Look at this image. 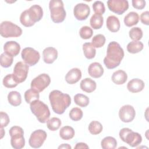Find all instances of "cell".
Segmentation results:
<instances>
[{
    "label": "cell",
    "mask_w": 149,
    "mask_h": 149,
    "mask_svg": "<svg viewBox=\"0 0 149 149\" xmlns=\"http://www.w3.org/2000/svg\"><path fill=\"white\" fill-rule=\"evenodd\" d=\"M124 57V51L119 43L112 41L109 43L107 50V55L104 59L105 66L112 69L118 66Z\"/></svg>",
    "instance_id": "cell-1"
},
{
    "label": "cell",
    "mask_w": 149,
    "mask_h": 149,
    "mask_svg": "<svg viewBox=\"0 0 149 149\" xmlns=\"http://www.w3.org/2000/svg\"><path fill=\"white\" fill-rule=\"evenodd\" d=\"M49 100L53 111L59 115L63 114L71 104L70 95L57 90L49 93Z\"/></svg>",
    "instance_id": "cell-2"
},
{
    "label": "cell",
    "mask_w": 149,
    "mask_h": 149,
    "mask_svg": "<svg viewBox=\"0 0 149 149\" xmlns=\"http://www.w3.org/2000/svg\"><path fill=\"white\" fill-rule=\"evenodd\" d=\"M30 107L31 112L40 123H44L47 122L50 116V111L47 105L42 101L37 100L30 103Z\"/></svg>",
    "instance_id": "cell-3"
},
{
    "label": "cell",
    "mask_w": 149,
    "mask_h": 149,
    "mask_svg": "<svg viewBox=\"0 0 149 149\" xmlns=\"http://www.w3.org/2000/svg\"><path fill=\"white\" fill-rule=\"evenodd\" d=\"M51 18L55 23L62 22L66 16L64 5L61 0H51L49 3Z\"/></svg>",
    "instance_id": "cell-4"
},
{
    "label": "cell",
    "mask_w": 149,
    "mask_h": 149,
    "mask_svg": "<svg viewBox=\"0 0 149 149\" xmlns=\"http://www.w3.org/2000/svg\"><path fill=\"white\" fill-rule=\"evenodd\" d=\"M119 135L123 142L132 147L138 146L142 141V137L139 133L134 132L127 127L122 128L120 130Z\"/></svg>",
    "instance_id": "cell-5"
},
{
    "label": "cell",
    "mask_w": 149,
    "mask_h": 149,
    "mask_svg": "<svg viewBox=\"0 0 149 149\" xmlns=\"http://www.w3.org/2000/svg\"><path fill=\"white\" fill-rule=\"evenodd\" d=\"M10 136V144L15 149H21L25 146V139L24 137V131L23 129L18 126H12L9 131Z\"/></svg>",
    "instance_id": "cell-6"
},
{
    "label": "cell",
    "mask_w": 149,
    "mask_h": 149,
    "mask_svg": "<svg viewBox=\"0 0 149 149\" xmlns=\"http://www.w3.org/2000/svg\"><path fill=\"white\" fill-rule=\"evenodd\" d=\"M0 34L4 38L18 37L22 34V30L10 21H3L0 25Z\"/></svg>",
    "instance_id": "cell-7"
},
{
    "label": "cell",
    "mask_w": 149,
    "mask_h": 149,
    "mask_svg": "<svg viewBox=\"0 0 149 149\" xmlns=\"http://www.w3.org/2000/svg\"><path fill=\"white\" fill-rule=\"evenodd\" d=\"M22 58L24 62L29 66L35 65L40 60V53L31 47L24 48L21 52Z\"/></svg>",
    "instance_id": "cell-8"
},
{
    "label": "cell",
    "mask_w": 149,
    "mask_h": 149,
    "mask_svg": "<svg viewBox=\"0 0 149 149\" xmlns=\"http://www.w3.org/2000/svg\"><path fill=\"white\" fill-rule=\"evenodd\" d=\"M51 83V78L48 74L42 73L33 79L31 82V88L38 93L42 92Z\"/></svg>",
    "instance_id": "cell-9"
},
{
    "label": "cell",
    "mask_w": 149,
    "mask_h": 149,
    "mask_svg": "<svg viewBox=\"0 0 149 149\" xmlns=\"http://www.w3.org/2000/svg\"><path fill=\"white\" fill-rule=\"evenodd\" d=\"M47 137V134L45 131L42 129L36 130L31 134L29 140V144L32 148H40L44 143Z\"/></svg>",
    "instance_id": "cell-10"
},
{
    "label": "cell",
    "mask_w": 149,
    "mask_h": 149,
    "mask_svg": "<svg viewBox=\"0 0 149 149\" xmlns=\"http://www.w3.org/2000/svg\"><path fill=\"white\" fill-rule=\"evenodd\" d=\"M29 65L23 62H18L13 68V76L16 81L19 83L24 81L29 72Z\"/></svg>",
    "instance_id": "cell-11"
},
{
    "label": "cell",
    "mask_w": 149,
    "mask_h": 149,
    "mask_svg": "<svg viewBox=\"0 0 149 149\" xmlns=\"http://www.w3.org/2000/svg\"><path fill=\"white\" fill-rule=\"evenodd\" d=\"M108 9L118 15H122L129 8L127 0H108L107 1Z\"/></svg>",
    "instance_id": "cell-12"
},
{
    "label": "cell",
    "mask_w": 149,
    "mask_h": 149,
    "mask_svg": "<svg viewBox=\"0 0 149 149\" xmlns=\"http://www.w3.org/2000/svg\"><path fill=\"white\" fill-rule=\"evenodd\" d=\"M135 116V109L130 105H125L119 111V117L121 121L125 123L131 122L134 119Z\"/></svg>",
    "instance_id": "cell-13"
},
{
    "label": "cell",
    "mask_w": 149,
    "mask_h": 149,
    "mask_svg": "<svg viewBox=\"0 0 149 149\" xmlns=\"http://www.w3.org/2000/svg\"><path fill=\"white\" fill-rule=\"evenodd\" d=\"M90 13V6L84 3H79L75 5L73 9V14L78 20H84L89 16Z\"/></svg>",
    "instance_id": "cell-14"
},
{
    "label": "cell",
    "mask_w": 149,
    "mask_h": 149,
    "mask_svg": "<svg viewBox=\"0 0 149 149\" xmlns=\"http://www.w3.org/2000/svg\"><path fill=\"white\" fill-rule=\"evenodd\" d=\"M43 59L45 63L48 64L52 63L58 58V51L52 47L45 48L43 51Z\"/></svg>",
    "instance_id": "cell-15"
},
{
    "label": "cell",
    "mask_w": 149,
    "mask_h": 149,
    "mask_svg": "<svg viewBox=\"0 0 149 149\" xmlns=\"http://www.w3.org/2000/svg\"><path fill=\"white\" fill-rule=\"evenodd\" d=\"M4 52L12 56H17L20 51V45L15 41H7L3 45Z\"/></svg>",
    "instance_id": "cell-16"
},
{
    "label": "cell",
    "mask_w": 149,
    "mask_h": 149,
    "mask_svg": "<svg viewBox=\"0 0 149 149\" xmlns=\"http://www.w3.org/2000/svg\"><path fill=\"white\" fill-rule=\"evenodd\" d=\"M31 20L35 23L39 22L43 16L42 8L38 5H33L27 9Z\"/></svg>",
    "instance_id": "cell-17"
},
{
    "label": "cell",
    "mask_w": 149,
    "mask_h": 149,
    "mask_svg": "<svg viewBox=\"0 0 149 149\" xmlns=\"http://www.w3.org/2000/svg\"><path fill=\"white\" fill-rule=\"evenodd\" d=\"M81 77V72L80 69L74 68L70 69L65 76L66 81L70 84H73L79 81Z\"/></svg>",
    "instance_id": "cell-18"
},
{
    "label": "cell",
    "mask_w": 149,
    "mask_h": 149,
    "mask_svg": "<svg viewBox=\"0 0 149 149\" xmlns=\"http://www.w3.org/2000/svg\"><path fill=\"white\" fill-rule=\"evenodd\" d=\"M145 84L144 81L140 79H133L130 80L127 84V90L133 93H136L141 91L144 88Z\"/></svg>",
    "instance_id": "cell-19"
},
{
    "label": "cell",
    "mask_w": 149,
    "mask_h": 149,
    "mask_svg": "<svg viewBox=\"0 0 149 149\" xmlns=\"http://www.w3.org/2000/svg\"><path fill=\"white\" fill-rule=\"evenodd\" d=\"M89 75L93 78H99L104 73V69L102 65L98 62L91 63L88 68Z\"/></svg>",
    "instance_id": "cell-20"
},
{
    "label": "cell",
    "mask_w": 149,
    "mask_h": 149,
    "mask_svg": "<svg viewBox=\"0 0 149 149\" xmlns=\"http://www.w3.org/2000/svg\"><path fill=\"white\" fill-rule=\"evenodd\" d=\"M106 25L107 29L112 33L118 31L120 26L119 19L114 15H111L107 17Z\"/></svg>",
    "instance_id": "cell-21"
},
{
    "label": "cell",
    "mask_w": 149,
    "mask_h": 149,
    "mask_svg": "<svg viewBox=\"0 0 149 149\" xmlns=\"http://www.w3.org/2000/svg\"><path fill=\"white\" fill-rule=\"evenodd\" d=\"M80 87L83 91L90 93L93 92L96 89L97 84L94 80L87 77L81 81Z\"/></svg>",
    "instance_id": "cell-22"
},
{
    "label": "cell",
    "mask_w": 149,
    "mask_h": 149,
    "mask_svg": "<svg viewBox=\"0 0 149 149\" xmlns=\"http://www.w3.org/2000/svg\"><path fill=\"white\" fill-rule=\"evenodd\" d=\"M111 79L116 84H123L127 79V74L123 70H118L113 73L111 76Z\"/></svg>",
    "instance_id": "cell-23"
},
{
    "label": "cell",
    "mask_w": 149,
    "mask_h": 149,
    "mask_svg": "<svg viewBox=\"0 0 149 149\" xmlns=\"http://www.w3.org/2000/svg\"><path fill=\"white\" fill-rule=\"evenodd\" d=\"M139 21V15L137 12H130L124 17V23L127 27L136 25Z\"/></svg>",
    "instance_id": "cell-24"
},
{
    "label": "cell",
    "mask_w": 149,
    "mask_h": 149,
    "mask_svg": "<svg viewBox=\"0 0 149 149\" xmlns=\"http://www.w3.org/2000/svg\"><path fill=\"white\" fill-rule=\"evenodd\" d=\"M75 134L73 128L70 126H65L62 127L59 130L60 137L65 140L72 139Z\"/></svg>",
    "instance_id": "cell-25"
},
{
    "label": "cell",
    "mask_w": 149,
    "mask_h": 149,
    "mask_svg": "<svg viewBox=\"0 0 149 149\" xmlns=\"http://www.w3.org/2000/svg\"><path fill=\"white\" fill-rule=\"evenodd\" d=\"M8 100L9 103L14 107L19 106L22 102V97L18 91H12L8 95Z\"/></svg>",
    "instance_id": "cell-26"
},
{
    "label": "cell",
    "mask_w": 149,
    "mask_h": 149,
    "mask_svg": "<svg viewBox=\"0 0 149 149\" xmlns=\"http://www.w3.org/2000/svg\"><path fill=\"white\" fill-rule=\"evenodd\" d=\"M104 23V18L102 15L94 13L90 18V24L92 28L95 30L100 29L102 27Z\"/></svg>",
    "instance_id": "cell-27"
},
{
    "label": "cell",
    "mask_w": 149,
    "mask_h": 149,
    "mask_svg": "<svg viewBox=\"0 0 149 149\" xmlns=\"http://www.w3.org/2000/svg\"><path fill=\"white\" fill-rule=\"evenodd\" d=\"M101 146L103 149H114L117 146V141L114 137L107 136L101 140Z\"/></svg>",
    "instance_id": "cell-28"
},
{
    "label": "cell",
    "mask_w": 149,
    "mask_h": 149,
    "mask_svg": "<svg viewBox=\"0 0 149 149\" xmlns=\"http://www.w3.org/2000/svg\"><path fill=\"white\" fill-rule=\"evenodd\" d=\"M143 48V44L139 41H132L127 45V50L131 54L138 53L140 52Z\"/></svg>",
    "instance_id": "cell-29"
},
{
    "label": "cell",
    "mask_w": 149,
    "mask_h": 149,
    "mask_svg": "<svg viewBox=\"0 0 149 149\" xmlns=\"http://www.w3.org/2000/svg\"><path fill=\"white\" fill-rule=\"evenodd\" d=\"M83 50L85 57L88 59H93L96 54V50L90 42H86L83 45Z\"/></svg>",
    "instance_id": "cell-30"
},
{
    "label": "cell",
    "mask_w": 149,
    "mask_h": 149,
    "mask_svg": "<svg viewBox=\"0 0 149 149\" xmlns=\"http://www.w3.org/2000/svg\"><path fill=\"white\" fill-rule=\"evenodd\" d=\"M24 99L27 104H30L32 101L39 100V93L33 88L29 89L24 93Z\"/></svg>",
    "instance_id": "cell-31"
},
{
    "label": "cell",
    "mask_w": 149,
    "mask_h": 149,
    "mask_svg": "<svg viewBox=\"0 0 149 149\" xmlns=\"http://www.w3.org/2000/svg\"><path fill=\"white\" fill-rule=\"evenodd\" d=\"M3 85L9 88H14L17 86L19 83L15 79L13 74H8L3 79Z\"/></svg>",
    "instance_id": "cell-32"
},
{
    "label": "cell",
    "mask_w": 149,
    "mask_h": 149,
    "mask_svg": "<svg viewBox=\"0 0 149 149\" xmlns=\"http://www.w3.org/2000/svg\"><path fill=\"white\" fill-rule=\"evenodd\" d=\"M75 104L81 107H87L90 102L88 97L82 94H77L74 96Z\"/></svg>",
    "instance_id": "cell-33"
},
{
    "label": "cell",
    "mask_w": 149,
    "mask_h": 149,
    "mask_svg": "<svg viewBox=\"0 0 149 149\" xmlns=\"http://www.w3.org/2000/svg\"><path fill=\"white\" fill-rule=\"evenodd\" d=\"M102 124L97 120L91 122L88 125V130L90 133L93 135L100 134L102 132Z\"/></svg>",
    "instance_id": "cell-34"
},
{
    "label": "cell",
    "mask_w": 149,
    "mask_h": 149,
    "mask_svg": "<svg viewBox=\"0 0 149 149\" xmlns=\"http://www.w3.org/2000/svg\"><path fill=\"white\" fill-rule=\"evenodd\" d=\"M62 122L59 118L53 117L48 119L47 122V126L48 129L51 131L57 130L61 126Z\"/></svg>",
    "instance_id": "cell-35"
},
{
    "label": "cell",
    "mask_w": 149,
    "mask_h": 149,
    "mask_svg": "<svg viewBox=\"0 0 149 149\" xmlns=\"http://www.w3.org/2000/svg\"><path fill=\"white\" fill-rule=\"evenodd\" d=\"M20 22L23 26L27 27H31L35 24L30 18L27 9L24 10L21 13L20 16Z\"/></svg>",
    "instance_id": "cell-36"
},
{
    "label": "cell",
    "mask_w": 149,
    "mask_h": 149,
    "mask_svg": "<svg viewBox=\"0 0 149 149\" xmlns=\"http://www.w3.org/2000/svg\"><path fill=\"white\" fill-rule=\"evenodd\" d=\"M13 56L9 55L6 52H3L1 54L0 56V62L1 65L3 68H9L10 66L13 63Z\"/></svg>",
    "instance_id": "cell-37"
},
{
    "label": "cell",
    "mask_w": 149,
    "mask_h": 149,
    "mask_svg": "<svg viewBox=\"0 0 149 149\" xmlns=\"http://www.w3.org/2000/svg\"><path fill=\"white\" fill-rule=\"evenodd\" d=\"M129 35L133 41H139L143 37V31L140 27H134L130 30Z\"/></svg>",
    "instance_id": "cell-38"
},
{
    "label": "cell",
    "mask_w": 149,
    "mask_h": 149,
    "mask_svg": "<svg viewBox=\"0 0 149 149\" xmlns=\"http://www.w3.org/2000/svg\"><path fill=\"white\" fill-rule=\"evenodd\" d=\"M105 37L103 34H98L93 37L91 44L94 48H101L105 44Z\"/></svg>",
    "instance_id": "cell-39"
},
{
    "label": "cell",
    "mask_w": 149,
    "mask_h": 149,
    "mask_svg": "<svg viewBox=\"0 0 149 149\" xmlns=\"http://www.w3.org/2000/svg\"><path fill=\"white\" fill-rule=\"evenodd\" d=\"M70 118L73 121H78L80 120L83 117L82 110L77 107L73 108L69 113Z\"/></svg>",
    "instance_id": "cell-40"
},
{
    "label": "cell",
    "mask_w": 149,
    "mask_h": 149,
    "mask_svg": "<svg viewBox=\"0 0 149 149\" xmlns=\"http://www.w3.org/2000/svg\"><path fill=\"white\" fill-rule=\"evenodd\" d=\"M93 34V31L91 28L88 26H84L81 27L79 30V34L81 38L87 40L90 38Z\"/></svg>",
    "instance_id": "cell-41"
},
{
    "label": "cell",
    "mask_w": 149,
    "mask_h": 149,
    "mask_svg": "<svg viewBox=\"0 0 149 149\" xmlns=\"http://www.w3.org/2000/svg\"><path fill=\"white\" fill-rule=\"evenodd\" d=\"M93 9L95 13L102 15L105 11V8L104 3L100 1H95L93 4Z\"/></svg>",
    "instance_id": "cell-42"
},
{
    "label": "cell",
    "mask_w": 149,
    "mask_h": 149,
    "mask_svg": "<svg viewBox=\"0 0 149 149\" xmlns=\"http://www.w3.org/2000/svg\"><path fill=\"white\" fill-rule=\"evenodd\" d=\"M0 120H1V127H4L8 126L10 122V119L9 118L8 115L4 112L1 111L0 112Z\"/></svg>",
    "instance_id": "cell-43"
},
{
    "label": "cell",
    "mask_w": 149,
    "mask_h": 149,
    "mask_svg": "<svg viewBox=\"0 0 149 149\" xmlns=\"http://www.w3.org/2000/svg\"><path fill=\"white\" fill-rule=\"evenodd\" d=\"M132 6L137 9H143L146 6V1L144 0H132Z\"/></svg>",
    "instance_id": "cell-44"
},
{
    "label": "cell",
    "mask_w": 149,
    "mask_h": 149,
    "mask_svg": "<svg viewBox=\"0 0 149 149\" xmlns=\"http://www.w3.org/2000/svg\"><path fill=\"white\" fill-rule=\"evenodd\" d=\"M140 20L145 25L149 24V12L148 10L143 12L140 15Z\"/></svg>",
    "instance_id": "cell-45"
},
{
    "label": "cell",
    "mask_w": 149,
    "mask_h": 149,
    "mask_svg": "<svg viewBox=\"0 0 149 149\" xmlns=\"http://www.w3.org/2000/svg\"><path fill=\"white\" fill-rule=\"evenodd\" d=\"M74 148L75 149H77V148H79V149H80V148H89V147L87 145V144H86L84 143L80 142V143H78L76 144V146L74 147Z\"/></svg>",
    "instance_id": "cell-46"
},
{
    "label": "cell",
    "mask_w": 149,
    "mask_h": 149,
    "mask_svg": "<svg viewBox=\"0 0 149 149\" xmlns=\"http://www.w3.org/2000/svg\"><path fill=\"white\" fill-rule=\"evenodd\" d=\"M58 148H67V149H71L72 147L68 144H62L61 146L58 147Z\"/></svg>",
    "instance_id": "cell-47"
},
{
    "label": "cell",
    "mask_w": 149,
    "mask_h": 149,
    "mask_svg": "<svg viewBox=\"0 0 149 149\" xmlns=\"http://www.w3.org/2000/svg\"><path fill=\"white\" fill-rule=\"evenodd\" d=\"M5 131L3 130V127H1V139H2L5 135Z\"/></svg>",
    "instance_id": "cell-48"
}]
</instances>
